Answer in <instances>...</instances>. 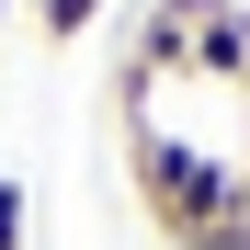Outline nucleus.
Here are the masks:
<instances>
[{
	"instance_id": "nucleus-1",
	"label": "nucleus",
	"mask_w": 250,
	"mask_h": 250,
	"mask_svg": "<svg viewBox=\"0 0 250 250\" xmlns=\"http://www.w3.org/2000/svg\"><path fill=\"white\" fill-rule=\"evenodd\" d=\"M34 23L68 46V34H91V23H103V0H34Z\"/></svg>"
},
{
	"instance_id": "nucleus-2",
	"label": "nucleus",
	"mask_w": 250,
	"mask_h": 250,
	"mask_svg": "<svg viewBox=\"0 0 250 250\" xmlns=\"http://www.w3.org/2000/svg\"><path fill=\"white\" fill-rule=\"evenodd\" d=\"M23 239H34V193H23V182H0V250H23Z\"/></svg>"
},
{
	"instance_id": "nucleus-3",
	"label": "nucleus",
	"mask_w": 250,
	"mask_h": 250,
	"mask_svg": "<svg viewBox=\"0 0 250 250\" xmlns=\"http://www.w3.org/2000/svg\"><path fill=\"white\" fill-rule=\"evenodd\" d=\"M12 12H23V0H0V23H12Z\"/></svg>"
}]
</instances>
